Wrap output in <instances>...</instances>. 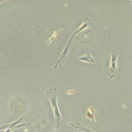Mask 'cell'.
Instances as JSON below:
<instances>
[{"instance_id": "6da1fadb", "label": "cell", "mask_w": 132, "mask_h": 132, "mask_svg": "<svg viewBox=\"0 0 132 132\" xmlns=\"http://www.w3.org/2000/svg\"><path fill=\"white\" fill-rule=\"evenodd\" d=\"M57 92L56 89H50L48 90L46 92V95L49 99L50 102L52 109L53 110V112L55 114V127L56 128L60 127L62 126V118L61 117V114L60 111L58 109L57 105Z\"/></svg>"}, {"instance_id": "3957f363", "label": "cell", "mask_w": 132, "mask_h": 132, "mask_svg": "<svg viewBox=\"0 0 132 132\" xmlns=\"http://www.w3.org/2000/svg\"><path fill=\"white\" fill-rule=\"evenodd\" d=\"M79 60H81V61H83L85 62H89V63H94L95 61L93 59V58L90 55V53H88V54H86L83 56H82L81 57H80L79 59Z\"/></svg>"}, {"instance_id": "7a4b0ae2", "label": "cell", "mask_w": 132, "mask_h": 132, "mask_svg": "<svg viewBox=\"0 0 132 132\" xmlns=\"http://www.w3.org/2000/svg\"><path fill=\"white\" fill-rule=\"evenodd\" d=\"M118 55V53L116 51H113L112 53H111V56H112L111 57H112V59H111L110 68L108 72H107V75H108V76L110 78H114L117 74L116 66Z\"/></svg>"}, {"instance_id": "5b68a950", "label": "cell", "mask_w": 132, "mask_h": 132, "mask_svg": "<svg viewBox=\"0 0 132 132\" xmlns=\"http://www.w3.org/2000/svg\"><path fill=\"white\" fill-rule=\"evenodd\" d=\"M69 125H72V126L73 127H76V128L78 129L79 130V131H86V132H92L90 130H88V129H86L85 128L83 127L81 125H79V126H77V125H74V124H72V123H69Z\"/></svg>"}, {"instance_id": "277c9868", "label": "cell", "mask_w": 132, "mask_h": 132, "mask_svg": "<svg viewBox=\"0 0 132 132\" xmlns=\"http://www.w3.org/2000/svg\"><path fill=\"white\" fill-rule=\"evenodd\" d=\"M92 107H89L86 111V116L88 118H89L90 119H92V120H94V110L92 109Z\"/></svg>"}]
</instances>
